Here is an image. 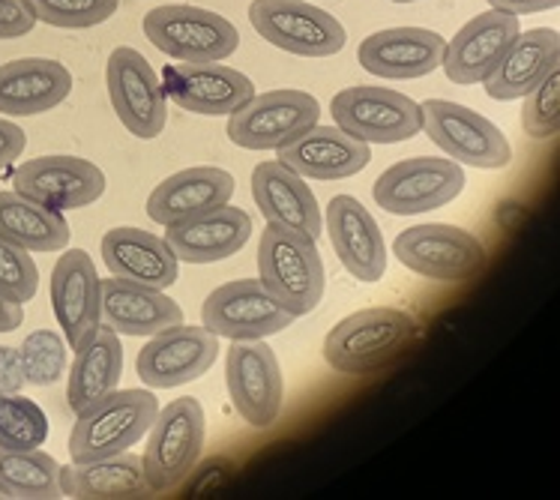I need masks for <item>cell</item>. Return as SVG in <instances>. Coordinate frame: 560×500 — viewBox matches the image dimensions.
<instances>
[{
    "instance_id": "1",
    "label": "cell",
    "mask_w": 560,
    "mask_h": 500,
    "mask_svg": "<svg viewBox=\"0 0 560 500\" xmlns=\"http://www.w3.org/2000/svg\"><path fill=\"white\" fill-rule=\"evenodd\" d=\"M420 324L401 309H363L339 321L324 339V360L339 375H369L393 363L417 339Z\"/></svg>"
},
{
    "instance_id": "2",
    "label": "cell",
    "mask_w": 560,
    "mask_h": 500,
    "mask_svg": "<svg viewBox=\"0 0 560 500\" xmlns=\"http://www.w3.org/2000/svg\"><path fill=\"white\" fill-rule=\"evenodd\" d=\"M156 414L160 405L150 389H112L79 414V422L69 432L72 462L88 465L126 453L150 432Z\"/></svg>"
},
{
    "instance_id": "3",
    "label": "cell",
    "mask_w": 560,
    "mask_h": 500,
    "mask_svg": "<svg viewBox=\"0 0 560 500\" xmlns=\"http://www.w3.org/2000/svg\"><path fill=\"white\" fill-rule=\"evenodd\" d=\"M258 279L294 318L315 312L324 296V261L315 240L267 225L258 243Z\"/></svg>"
},
{
    "instance_id": "4",
    "label": "cell",
    "mask_w": 560,
    "mask_h": 500,
    "mask_svg": "<svg viewBox=\"0 0 560 500\" xmlns=\"http://www.w3.org/2000/svg\"><path fill=\"white\" fill-rule=\"evenodd\" d=\"M141 27L162 55L180 63H219L241 46V34L225 15L189 3L156 7L144 15Z\"/></svg>"
},
{
    "instance_id": "5",
    "label": "cell",
    "mask_w": 560,
    "mask_h": 500,
    "mask_svg": "<svg viewBox=\"0 0 560 500\" xmlns=\"http://www.w3.org/2000/svg\"><path fill=\"white\" fill-rule=\"evenodd\" d=\"M205 453V408L198 398L184 396L168 402L150 426L144 450V474L153 491H172L189 479Z\"/></svg>"
},
{
    "instance_id": "6",
    "label": "cell",
    "mask_w": 560,
    "mask_h": 500,
    "mask_svg": "<svg viewBox=\"0 0 560 500\" xmlns=\"http://www.w3.org/2000/svg\"><path fill=\"white\" fill-rule=\"evenodd\" d=\"M336 126L366 144H399L423 132V114L411 96L375 84L345 88L332 96Z\"/></svg>"
},
{
    "instance_id": "7",
    "label": "cell",
    "mask_w": 560,
    "mask_h": 500,
    "mask_svg": "<svg viewBox=\"0 0 560 500\" xmlns=\"http://www.w3.org/2000/svg\"><path fill=\"white\" fill-rule=\"evenodd\" d=\"M249 22L270 46L298 57H332L348 43L342 22L310 0H252Z\"/></svg>"
},
{
    "instance_id": "8",
    "label": "cell",
    "mask_w": 560,
    "mask_h": 500,
    "mask_svg": "<svg viewBox=\"0 0 560 500\" xmlns=\"http://www.w3.org/2000/svg\"><path fill=\"white\" fill-rule=\"evenodd\" d=\"M423 132L446 156L474 168H506L513 160L510 141L482 114L450 100H429L420 105Z\"/></svg>"
},
{
    "instance_id": "9",
    "label": "cell",
    "mask_w": 560,
    "mask_h": 500,
    "mask_svg": "<svg viewBox=\"0 0 560 500\" xmlns=\"http://www.w3.org/2000/svg\"><path fill=\"white\" fill-rule=\"evenodd\" d=\"M393 252L411 274L432 282H465L486 267V246L456 225H413L401 231Z\"/></svg>"
},
{
    "instance_id": "10",
    "label": "cell",
    "mask_w": 560,
    "mask_h": 500,
    "mask_svg": "<svg viewBox=\"0 0 560 500\" xmlns=\"http://www.w3.org/2000/svg\"><path fill=\"white\" fill-rule=\"evenodd\" d=\"M465 189V171L453 160L413 156L389 165L375 181V201L393 217H417L456 201Z\"/></svg>"
},
{
    "instance_id": "11",
    "label": "cell",
    "mask_w": 560,
    "mask_h": 500,
    "mask_svg": "<svg viewBox=\"0 0 560 500\" xmlns=\"http://www.w3.org/2000/svg\"><path fill=\"white\" fill-rule=\"evenodd\" d=\"M105 84L117 120L126 126L129 136L144 141L162 136L168 124V105H165L160 75L150 67L148 57L129 46L115 48L105 67Z\"/></svg>"
},
{
    "instance_id": "12",
    "label": "cell",
    "mask_w": 560,
    "mask_h": 500,
    "mask_svg": "<svg viewBox=\"0 0 560 500\" xmlns=\"http://www.w3.org/2000/svg\"><path fill=\"white\" fill-rule=\"evenodd\" d=\"M320 105L306 91H267L229 117V138L243 150H279L318 124Z\"/></svg>"
},
{
    "instance_id": "13",
    "label": "cell",
    "mask_w": 560,
    "mask_h": 500,
    "mask_svg": "<svg viewBox=\"0 0 560 500\" xmlns=\"http://www.w3.org/2000/svg\"><path fill=\"white\" fill-rule=\"evenodd\" d=\"M201 321L210 333L231 341L276 336L294 324V315L276 300L261 279H237L210 291L201 306Z\"/></svg>"
},
{
    "instance_id": "14",
    "label": "cell",
    "mask_w": 560,
    "mask_h": 500,
    "mask_svg": "<svg viewBox=\"0 0 560 500\" xmlns=\"http://www.w3.org/2000/svg\"><path fill=\"white\" fill-rule=\"evenodd\" d=\"M229 396L243 420L255 429H270L279 420L285 381L273 348L264 339L234 341L225 353Z\"/></svg>"
},
{
    "instance_id": "15",
    "label": "cell",
    "mask_w": 560,
    "mask_h": 500,
    "mask_svg": "<svg viewBox=\"0 0 560 500\" xmlns=\"http://www.w3.org/2000/svg\"><path fill=\"white\" fill-rule=\"evenodd\" d=\"M219 336L207 327H168L150 336V341L138 351V377L153 389H172L189 384L195 377L210 372L217 363Z\"/></svg>"
},
{
    "instance_id": "16",
    "label": "cell",
    "mask_w": 560,
    "mask_h": 500,
    "mask_svg": "<svg viewBox=\"0 0 560 500\" xmlns=\"http://www.w3.org/2000/svg\"><path fill=\"white\" fill-rule=\"evenodd\" d=\"M12 189L36 205L63 213L100 201L105 193V174L81 156H39L15 168Z\"/></svg>"
},
{
    "instance_id": "17",
    "label": "cell",
    "mask_w": 560,
    "mask_h": 500,
    "mask_svg": "<svg viewBox=\"0 0 560 500\" xmlns=\"http://www.w3.org/2000/svg\"><path fill=\"white\" fill-rule=\"evenodd\" d=\"M522 34L518 15L503 10H489L474 15L444 48V72L453 84H480L492 75L503 55L510 51L515 36Z\"/></svg>"
},
{
    "instance_id": "18",
    "label": "cell",
    "mask_w": 560,
    "mask_h": 500,
    "mask_svg": "<svg viewBox=\"0 0 560 500\" xmlns=\"http://www.w3.org/2000/svg\"><path fill=\"white\" fill-rule=\"evenodd\" d=\"M446 39L429 27H387L366 36L357 48L360 67L387 81L432 75L444 63Z\"/></svg>"
},
{
    "instance_id": "19",
    "label": "cell",
    "mask_w": 560,
    "mask_h": 500,
    "mask_svg": "<svg viewBox=\"0 0 560 500\" xmlns=\"http://www.w3.org/2000/svg\"><path fill=\"white\" fill-rule=\"evenodd\" d=\"M162 81L165 96H172L184 112L207 117L234 114L255 96V84L241 69L222 63H174L165 67Z\"/></svg>"
},
{
    "instance_id": "20",
    "label": "cell",
    "mask_w": 560,
    "mask_h": 500,
    "mask_svg": "<svg viewBox=\"0 0 560 500\" xmlns=\"http://www.w3.org/2000/svg\"><path fill=\"white\" fill-rule=\"evenodd\" d=\"M252 198L267 225L285 228L298 237H320V207L312 186L282 162H261L252 171Z\"/></svg>"
},
{
    "instance_id": "21",
    "label": "cell",
    "mask_w": 560,
    "mask_h": 500,
    "mask_svg": "<svg viewBox=\"0 0 560 500\" xmlns=\"http://www.w3.org/2000/svg\"><path fill=\"white\" fill-rule=\"evenodd\" d=\"M327 234L339 261L360 282H377L387 274V243L375 217L354 195H336L327 205Z\"/></svg>"
},
{
    "instance_id": "22",
    "label": "cell",
    "mask_w": 560,
    "mask_h": 500,
    "mask_svg": "<svg viewBox=\"0 0 560 500\" xmlns=\"http://www.w3.org/2000/svg\"><path fill=\"white\" fill-rule=\"evenodd\" d=\"M51 309L72 348L103 321V279L84 249H69L55 264Z\"/></svg>"
},
{
    "instance_id": "23",
    "label": "cell",
    "mask_w": 560,
    "mask_h": 500,
    "mask_svg": "<svg viewBox=\"0 0 560 500\" xmlns=\"http://www.w3.org/2000/svg\"><path fill=\"white\" fill-rule=\"evenodd\" d=\"M234 195V177L229 171L213 168V165H198L184 168L165 177V181L150 193L148 217L162 228L184 225L189 219H198L229 205Z\"/></svg>"
},
{
    "instance_id": "24",
    "label": "cell",
    "mask_w": 560,
    "mask_h": 500,
    "mask_svg": "<svg viewBox=\"0 0 560 500\" xmlns=\"http://www.w3.org/2000/svg\"><path fill=\"white\" fill-rule=\"evenodd\" d=\"M276 160L312 181H345L372 162L366 141H357L339 126H312L303 136L276 150Z\"/></svg>"
},
{
    "instance_id": "25",
    "label": "cell",
    "mask_w": 560,
    "mask_h": 500,
    "mask_svg": "<svg viewBox=\"0 0 560 500\" xmlns=\"http://www.w3.org/2000/svg\"><path fill=\"white\" fill-rule=\"evenodd\" d=\"M103 261L108 274L148 288H172L177 282V255L168 240L141 228H112L103 237Z\"/></svg>"
},
{
    "instance_id": "26",
    "label": "cell",
    "mask_w": 560,
    "mask_h": 500,
    "mask_svg": "<svg viewBox=\"0 0 560 500\" xmlns=\"http://www.w3.org/2000/svg\"><path fill=\"white\" fill-rule=\"evenodd\" d=\"M72 93V72L48 57H22L0 67V114L34 117L58 108Z\"/></svg>"
},
{
    "instance_id": "27",
    "label": "cell",
    "mask_w": 560,
    "mask_h": 500,
    "mask_svg": "<svg viewBox=\"0 0 560 500\" xmlns=\"http://www.w3.org/2000/svg\"><path fill=\"white\" fill-rule=\"evenodd\" d=\"M103 324L120 336H156L184 324V309L160 288L112 276L103 279Z\"/></svg>"
},
{
    "instance_id": "28",
    "label": "cell",
    "mask_w": 560,
    "mask_h": 500,
    "mask_svg": "<svg viewBox=\"0 0 560 500\" xmlns=\"http://www.w3.org/2000/svg\"><path fill=\"white\" fill-rule=\"evenodd\" d=\"M252 237V219L241 207L222 205L210 210L205 217L189 219L184 225L168 228V246L177 255V261L189 264H213L225 261L231 255L249 243Z\"/></svg>"
},
{
    "instance_id": "29",
    "label": "cell",
    "mask_w": 560,
    "mask_h": 500,
    "mask_svg": "<svg viewBox=\"0 0 560 500\" xmlns=\"http://www.w3.org/2000/svg\"><path fill=\"white\" fill-rule=\"evenodd\" d=\"M124 377V345L108 324H96L84 339L75 345L72 369L67 381L69 408L81 414L93 402L108 396L120 387Z\"/></svg>"
},
{
    "instance_id": "30",
    "label": "cell",
    "mask_w": 560,
    "mask_h": 500,
    "mask_svg": "<svg viewBox=\"0 0 560 500\" xmlns=\"http://www.w3.org/2000/svg\"><path fill=\"white\" fill-rule=\"evenodd\" d=\"M558 57L560 34L555 27H534L527 34H518L498 69L482 81L486 93L498 103L522 100L549 75L551 69H558Z\"/></svg>"
},
{
    "instance_id": "31",
    "label": "cell",
    "mask_w": 560,
    "mask_h": 500,
    "mask_svg": "<svg viewBox=\"0 0 560 500\" xmlns=\"http://www.w3.org/2000/svg\"><path fill=\"white\" fill-rule=\"evenodd\" d=\"M60 495L63 498H144L153 495L138 455L120 453L88 462V465L60 467Z\"/></svg>"
},
{
    "instance_id": "32",
    "label": "cell",
    "mask_w": 560,
    "mask_h": 500,
    "mask_svg": "<svg viewBox=\"0 0 560 500\" xmlns=\"http://www.w3.org/2000/svg\"><path fill=\"white\" fill-rule=\"evenodd\" d=\"M0 237L27 252H60L67 249L69 225L60 210L19 193H0Z\"/></svg>"
},
{
    "instance_id": "33",
    "label": "cell",
    "mask_w": 560,
    "mask_h": 500,
    "mask_svg": "<svg viewBox=\"0 0 560 500\" xmlns=\"http://www.w3.org/2000/svg\"><path fill=\"white\" fill-rule=\"evenodd\" d=\"M0 491L3 498H60V465L43 450L0 446Z\"/></svg>"
},
{
    "instance_id": "34",
    "label": "cell",
    "mask_w": 560,
    "mask_h": 500,
    "mask_svg": "<svg viewBox=\"0 0 560 500\" xmlns=\"http://www.w3.org/2000/svg\"><path fill=\"white\" fill-rule=\"evenodd\" d=\"M48 438V420L31 398L10 393L0 396V446L3 450H39Z\"/></svg>"
},
{
    "instance_id": "35",
    "label": "cell",
    "mask_w": 560,
    "mask_h": 500,
    "mask_svg": "<svg viewBox=\"0 0 560 500\" xmlns=\"http://www.w3.org/2000/svg\"><path fill=\"white\" fill-rule=\"evenodd\" d=\"M36 22H46L63 31H84L108 22L120 0H27Z\"/></svg>"
},
{
    "instance_id": "36",
    "label": "cell",
    "mask_w": 560,
    "mask_h": 500,
    "mask_svg": "<svg viewBox=\"0 0 560 500\" xmlns=\"http://www.w3.org/2000/svg\"><path fill=\"white\" fill-rule=\"evenodd\" d=\"M22 363L27 384L34 387H48L63 375L67 365V341L55 330H36L22 341Z\"/></svg>"
},
{
    "instance_id": "37",
    "label": "cell",
    "mask_w": 560,
    "mask_h": 500,
    "mask_svg": "<svg viewBox=\"0 0 560 500\" xmlns=\"http://www.w3.org/2000/svg\"><path fill=\"white\" fill-rule=\"evenodd\" d=\"M522 126L530 138H555L560 129V69H551L525 96Z\"/></svg>"
},
{
    "instance_id": "38",
    "label": "cell",
    "mask_w": 560,
    "mask_h": 500,
    "mask_svg": "<svg viewBox=\"0 0 560 500\" xmlns=\"http://www.w3.org/2000/svg\"><path fill=\"white\" fill-rule=\"evenodd\" d=\"M39 284V270L27 249L0 237V291H7L19 303H31Z\"/></svg>"
},
{
    "instance_id": "39",
    "label": "cell",
    "mask_w": 560,
    "mask_h": 500,
    "mask_svg": "<svg viewBox=\"0 0 560 500\" xmlns=\"http://www.w3.org/2000/svg\"><path fill=\"white\" fill-rule=\"evenodd\" d=\"M36 15L27 0H0V39H19L31 34Z\"/></svg>"
},
{
    "instance_id": "40",
    "label": "cell",
    "mask_w": 560,
    "mask_h": 500,
    "mask_svg": "<svg viewBox=\"0 0 560 500\" xmlns=\"http://www.w3.org/2000/svg\"><path fill=\"white\" fill-rule=\"evenodd\" d=\"M27 384L19 348H0V396H10Z\"/></svg>"
},
{
    "instance_id": "41",
    "label": "cell",
    "mask_w": 560,
    "mask_h": 500,
    "mask_svg": "<svg viewBox=\"0 0 560 500\" xmlns=\"http://www.w3.org/2000/svg\"><path fill=\"white\" fill-rule=\"evenodd\" d=\"M24 148H27V136H24L22 126L0 117V168H7V165L19 160Z\"/></svg>"
},
{
    "instance_id": "42",
    "label": "cell",
    "mask_w": 560,
    "mask_h": 500,
    "mask_svg": "<svg viewBox=\"0 0 560 500\" xmlns=\"http://www.w3.org/2000/svg\"><path fill=\"white\" fill-rule=\"evenodd\" d=\"M560 0H489L492 10L513 12V15H534V12L555 10Z\"/></svg>"
},
{
    "instance_id": "43",
    "label": "cell",
    "mask_w": 560,
    "mask_h": 500,
    "mask_svg": "<svg viewBox=\"0 0 560 500\" xmlns=\"http://www.w3.org/2000/svg\"><path fill=\"white\" fill-rule=\"evenodd\" d=\"M24 309L19 300H12L7 291H0V333H12L15 327H22Z\"/></svg>"
},
{
    "instance_id": "44",
    "label": "cell",
    "mask_w": 560,
    "mask_h": 500,
    "mask_svg": "<svg viewBox=\"0 0 560 500\" xmlns=\"http://www.w3.org/2000/svg\"><path fill=\"white\" fill-rule=\"evenodd\" d=\"M393 3H413V0H393Z\"/></svg>"
},
{
    "instance_id": "45",
    "label": "cell",
    "mask_w": 560,
    "mask_h": 500,
    "mask_svg": "<svg viewBox=\"0 0 560 500\" xmlns=\"http://www.w3.org/2000/svg\"><path fill=\"white\" fill-rule=\"evenodd\" d=\"M0 498H3V491H0Z\"/></svg>"
}]
</instances>
